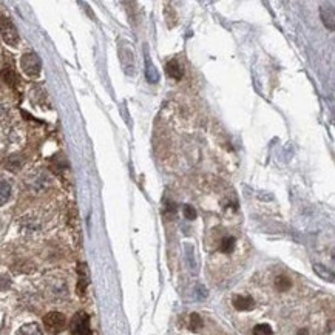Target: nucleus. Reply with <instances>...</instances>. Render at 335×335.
Returning a JSON list of instances; mask_svg holds the SVG:
<instances>
[{
  "label": "nucleus",
  "mask_w": 335,
  "mask_h": 335,
  "mask_svg": "<svg viewBox=\"0 0 335 335\" xmlns=\"http://www.w3.org/2000/svg\"><path fill=\"white\" fill-rule=\"evenodd\" d=\"M0 34H2V39L5 40L7 45H10V47L19 45V40H20L19 33H17L14 24L11 22V19L7 16L0 17Z\"/></svg>",
  "instance_id": "1"
},
{
  "label": "nucleus",
  "mask_w": 335,
  "mask_h": 335,
  "mask_svg": "<svg viewBox=\"0 0 335 335\" xmlns=\"http://www.w3.org/2000/svg\"><path fill=\"white\" fill-rule=\"evenodd\" d=\"M20 66L27 76L37 77L42 70V62L36 53H25L20 59Z\"/></svg>",
  "instance_id": "2"
},
{
  "label": "nucleus",
  "mask_w": 335,
  "mask_h": 335,
  "mask_svg": "<svg viewBox=\"0 0 335 335\" xmlns=\"http://www.w3.org/2000/svg\"><path fill=\"white\" fill-rule=\"evenodd\" d=\"M71 333L73 335H90V317L85 312H77L71 320Z\"/></svg>",
  "instance_id": "3"
},
{
  "label": "nucleus",
  "mask_w": 335,
  "mask_h": 335,
  "mask_svg": "<svg viewBox=\"0 0 335 335\" xmlns=\"http://www.w3.org/2000/svg\"><path fill=\"white\" fill-rule=\"evenodd\" d=\"M43 324L48 332L51 333H59L65 329L66 326V318L60 312H50L43 317Z\"/></svg>",
  "instance_id": "4"
},
{
  "label": "nucleus",
  "mask_w": 335,
  "mask_h": 335,
  "mask_svg": "<svg viewBox=\"0 0 335 335\" xmlns=\"http://www.w3.org/2000/svg\"><path fill=\"white\" fill-rule=\"evenodd\" d=\"M119 57H121V63H122L125 73L127 74H133V71H135V59H133L131 48H128L127 45H121L119 47Z\"/></svg>",
  "instance_id": "5"
},
{
  "label": "nucleus",
  "mask_w": 335,
  "mask_h": 335,
  "mask_svg": "<svg viewBox=\"0 0 335 335\" xmlns=\"http://www.w3.org/2000/svg\"><path fill=\"white\" fill-rule=\"evenodd\" d=\"M232 303L233 307L238 310H252L255 307V301L250 295H235Z\"/></svg>",
  "instance_id": "6"
},
{
  "label": "nucleus",
  "mask_w": 335,
  "mask_h": 335,
  "mask_svg": "<svg viewBox=\"0 0 335 335\" xmlns=\"http://www.w3.org/2000/svg\"><path fill=\"white\" fill-rule=\"evenodd\" d=\"M320 16H321V20L323 24L326 25V28H329L330 31H333V24H335V16H333V4H329L327 5H323L320 8Z\"/></svg>",
  "instance_id": "7"
},
{
  "label": "nucleus",
  "mask_w": 335,
  "mask_h": 335,
  "mask_svg": "<svg viewBox=\"0 0 335 335\" xmlns=\"http://www.w3.org/2000/svg\"><path fill=\"white\" fill-rule=\"evenodd\" d=\"M165 71H167V74H169V76H170L172 79H175V80H180V79H183V76H184L183 66H181V63H180L176 59H173V60H170V62H167Z\"/></svg>",
  "instance_id": "8"
},
{
  "label": "nucleus",
  "mask_w": 335,
  "mask_h": 335,
  "mask_svg": "<svg viewBox=\"0 0 335 335\" xmlns=\"http://www.w3.org/2000/svg\"><path fill=\"white\" fill-rule=\"evenodd\" d=\"M88 286V274H87V266L79 264V283H77V292L79 295L85 294V289Z\"/></svg>",
  "instance_id": "9"
},
{
  "label": "nucleus",
  "mask_w": 335,
  "mask_h": 335,
  "mask_svg": "<svg viewBox=\"0 0 335 335\" xmlns=\"http://www.w3.org/2000/svg\"><path fill=\"white\" fill-rule=\"evenodd\" d=\"M2 79H4V82L7 83V85H10L11 88H16L17 87V83H19V79H17V74H16V71L13 70V68H4L2 70Z\"/></svg>",
  "instance_id": "10"
},
{
  "label": "nucleus",
  "mask_w": 335,
  "mask_h": 335,
  "mask_svg": "<svg viewBox=\"0 0 335 335\" xmlns=\"http://www.w3.org/2000/svg\"><path fill=\"white\" fill-rule=\"evenodd\" d=\"M145 77H147V80H148L150 83H154V82L159 80V73H158L156 66L151 63L148 54L145 56Z\"/></svg>",
  "instance_id": "11"
},
{
  "label": "nucleus",
  "mask_w": 335,
  "mask_h": 335,
  "mask_svg": "<svg viewBox=\"0 0 335 335\" xmlns=\"http://www.w3.org/2000/svg\"><path fill=\"white\" fill-rule=\"evenodd\" d=\"M17 335H43V333H42L37 323H28V324H24L19 329Z\"/></svg>",
  "instance_id": "12"
},
{
  "label": "nucleus",
  "mask_w": 335,
  "mask_h": 335,
  "mask_svg": "<svg viewBox=\"0 0 335 335\" xmlns=\"http://www.w3.org/2000/svg\"><path fill=\"white\" fill-rule=\"evenodd\" d=\"M314 272H315L321 280L329 281V283H333V274H332L327 267H324L323 264H314Z\"/></svg>",
  "instance_id": "13"
},
{
  "label": "nucleus",
  "mask_w": 335,
  "mask_h": 335,
  "mask_svg": "<svg viewBox=\"0 0 335 335\" xmlns=\"http://www.w3.org/2000/svg\"><path fill=\"white\" fill-rule=\"evenodd\" d=\"M11 196V184L5 180H0V206L5 204Z\"/></svg>",
  "instance_id": "14"
},
{
  "label": "nucleus",
  "mask_w": 335,
  "mask_h": 335,
  "mask_svg": "<svg viewBox=\"0 0 335 335\" xmlns=\"http://www.w3.org/2000/svg\"><path fill=\"white\" fill-rule=\"evenodd\" d=\"M233 249H235V238H233V236H227V238H224L222 242H221V252H224V254H230Z\"/></svg>",
  "instance_id": "15"
},
{
  "label": "nucleus",
  "mask_w": 335,
  "mask_h": 335,
  "mask_svg": "<svg viewBox=\"0 0 335 335\" xmlns=\"http://www.w3.org/2000/svg\"><path fill=\"white\" fill-rule=\"evenodd\" d=\"M275 286H277V289L278 291H281V292H286L291 286H292V283H291V280L287 278V277H284V275H281V277H278L277 280H275Z\"/></svg>",
  "instance_id": "16"
},
{
  "label": "nucleus",
  "mask_w": 335,
  "mask_h": 335,
  "mask_svg": "<svg viewBox=\"0 0 335 335\" xmlns=\"http://www.w3.org/2000/svg\"><path fill=\"white\" fill-rule=\"evenodd\" d=\"M272 327L269 324H257L254 327V335H272Z\"/></svg>",
  "instance_id": "17"
},
{
  "label": "nucleus",
  "mask_w": 335,
  "mask_h": 335,
  "mask_svg": "<svg viewBox=\"0 0 335 335\" xmlns=\"http://www.w3.org/2000/svg\"><path fill=\"white\" fill-rule=\"evenodd\" d=\"M203 327V320L198 314H192L190 315V329L192 330H199Z\"/></svg>",
  "instance_id": "18"
},
{
  "label": "nucleus",
  "mask_w": 335,
  "mask_h": 335,
  "mask_svg": "<svg viewBox=\"0 0 335 335\" xmlns=\"http://www.w3.org/2000/svg\"><path fill=\"white\" fill-rule=\"evenodd\" d=\"M184 216L187 219H195L196 218V210L192 206H184Z\"/></svg>",
  "instance_id": "19"
},
{
  "label": "nucleus",
  "mask_w": 335,
  "mask_h": 335,
  "mask_svg": "<svg viewBox=\"0 0 335 335\" xmlns=\"http://www.w3.org/2000/svg\"><path fill=\"white\" fill-rule=\"evenodd\" d=\"M11 286V280L8 277H0V289L5 291Z\"/></svg>",
  "instance_id": "20"
}]
</instances>
